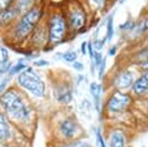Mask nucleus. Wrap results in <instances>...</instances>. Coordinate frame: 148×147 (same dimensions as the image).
<instances>
[{"label":"nucleus","instance_id":"obj_1","mask_svg":"<svg viewBox=\"0 0 148 147\" xmlns=\"http://www.w3.org/2000/svg\"><path fill=\"white\" fill-rule=\"evenodd\" d=\"M0 110L27 138L32 137L37 124L38 109L29 96L13 82L0 96Z\"/></svg>","mask_w":148,"mask_h":147},{"label":"nucleus","instance_id":"obj_2","mask_svg":"<svg viewBox=\"0 0 148 147\" xmlns=\"http://www.w3.org/2000/svg\"><path fill=\"white\" fill-rule=\"evenodd\" d=\"M46 8L47 6L44 1L21 14L15 23L7 31L1 34L5 42L13 47H23L34 29L45 19Z\"/></svg>","mask_w":148,"mask_h":147},{"label":"nucleus","instance_id":"obj_3","mask_svg":"<svg viewBox=\"0 0 148 147\" xmlns=\"http://www.w3.org/2000/svg\"><path fill=\"white\" fill-rule=\"evenodd\" d=\"M51 122V133L57 145L81 139L86 135L84 128L72 111L62 110L56 113V117Z\"/></svg>","mask_w":148,"mask_h":147},{"label":"nucleus","instance_id":"obj_4","mask_svg":"<svg viewBox=\"0 0 148 147\" xmlns=\"http://www.w3.org/2000/svg\"><path fill=\"white\" fill-rule=\"evenodd\" d=\"M45 25L47 31V46L46 50H51L66 41L71 37L69 29L67 25V21L61 8L59 6H47L46 14H45Z\"/></svg>","mask_w":148,"mask_h":147},{"label":"nucleus","instance_id":"obj_5","mask_svg":"<svg viewBox=\"0 0 148 147\" xmlns=\"http://www.w3.org/2000/svg\"><path fill=\"white\" fill-rule=\"evenodd\" d=\"M13 83L25 95H28L34 103L35 101H43L47 97L46 81L43 75L31 65L28 66L18 75H16Z\"/></svg>","mask_w":148,"mask_h":147},{"label":"nucleus","instance_id":"obj_6","mask_svg":"<svg viewBox=\"0 0 148 147\" xmlns=\"http://www.w3.org/2000/svg\"><path fill=\"white\" fill-rule=\"evenodd\" d=\"M61 8L64 10L71 36L83 32L90 22V12L81 0H66Z\"/></svg>","mask_w":148,"mask_h":147},{"label":"nucleus","instance_id":"obj_7","mask_svg":"<svg viewBox=\"0 0 148 147\" xmlns=\"http://www.w3.org/2000/svg\"><path fill=\"white\" fill-rule=\"evenodd\" d=\"M134 97L128 91L112 90L103 104V112L109 116H118L126 112L133 104Z\"/></svg>","mask_w":148,"mask_h":147},{"label":"nucleus","instance_id":"obj_8","mask_svg":"<svg viewBox=\"0 0 148 147\" xmlns=\"http://www.w3.org/2000/svg\"><path fill=\"white\" fill-rule=\"evenodd\" d=\"M27 138L17 127H15L7 116L0 110V145H17L23 146L28 141Z\"/></svg>","mask_w":148,"mask_h":147},{"label":"nucleus","instance_id":"obj_9","mask_svg":"<svg viewBox=\"0 0 148 147\" xmlns=\"http://www.w3.org/2000/svg\"><path fill=\"white\" fill-rule=\"evenodd\" d=\"M46 46H47V31H46L45 21L43 20L34 29V31L29 36V38L23 47H25V50L29 52L37 53L42 50H46Z\"/></svg>","mask_w":148,"mask_h":147},{"label":"nucleus","instance_id":"obj_10","mask_svg":"<svg viewBox=\"0 0 148 147\" xmlns=\"http://www.w3.org/2000/svg\"><path fill=\"white\" fill-rule=\"evenodd\" d=\"M135 78L136 75L133 69H131L130 67H123L119 68L116 73H113L110 80V84L114 90L127 91L131 89Z\"/></svg>","mask_w":148,"mask_h":147},{"label":"nucleus","instance_id":"obj_11","mask_svg":"<svg viewBox=\"0 0 148 147\" xmlns=\"http://www.w3.org/2000/svg\"><path fill=\"white\" fill-rule=\"evenodd\" d=\"M53 95L56 102L61 106H68L73 102V84L69 80L57 81L53 84Z\"/></svg>","mask_w":148,"mask_h":147},{"label":"nucleus","instance_id":"obj_12","mask_svg":"<svg viewBox=\"0 0 148 147\" xmlns=\"http://www.w3.org/2000/svg\"><path fill=\"white\" fill-rule=\"evenodd\" d=\"M106 147H128V135L125 128L113 126L108 130Z\"/></svg>","mask_w":148,"mask_h":147},{"label":"nucleus","instance_id":"obj_13","mask_svg":"<svg viewBox=\"0 0 148 147\" xmlns=\"http://www.w3.org/2000/svg\"><path fill=\"white\" fill-rule=\"evenodd\" d=\"M20 15L21 14L13 5L1 9L0 10V32L3 34L5 31H7L20 17Z\"/></svg>","mask_w":148,"mask_h":147},{"label":"nucleus","instance_id":"obj_14","mask_svg":"<svg viewBox=\"0 0 148 147\" xmlns=\"http://www.w3.org/2000/svg\"><path fill=\"white\" fill-rule=\"evenodd\" d=\"M131 94L133 97H142L148 93V71H140L139 75H136L132 87Z\"/></svg>","mask_w":148,"mask_h":147},{"label":"nucleus","instance_id":"obj_15","mask_svg":"<svg viewBox=\"0 0 148 147\" xmlns=\"http://www.w3.org/2000/svg\"><path fill=\"white\" fill-rule=\"evenodd\" d=\"M89 94L92 98V106L96 110L97 115L101 117L103 113V101H102V94H103V87L99 81H92L89 84Z\"/></svg>","mask_w":148,"mask_h":147},{"label":"nucleus","instance_id":"obj_16","mask_svg":"<svg viewBox=\"0 0 148 147\" xmlns=\"http://www.w3.org/2000/svg\"><path fill=\"white\" fill-rule=\"evenodd\" d=\"M30 64V60L29 59H27L25 57H22V58H18L15 63H13V65H12V67L9 68V71L7 72V76H9L10 79H13V78H15L16 75H18L21 72H23L28 66H30L29 65Z\"/></svg>","mask_w":148,"mask_h":147},{"label":"nucleus","instance_id":"obj_17","mask_svg":"<svg viewBox=\"0 0 148 147\" xmlns=\"http://www.w3.org/2000/svg\"><path fill=\"white\" fill-rule=\"evenodd\" d=\"M44 1L45 0H13V6L18 10L20 14H23L24 12L31 9L32 7Z\"/></svg>","mask_w":148,"mask_h":147},{"label":"nucleus","instance_id":"obj_18","mask_svg":"<svg viewBox=\"0 0 148 147\" xmlns=\"http://www.w3.org/2000/svg\"><path fill=\"white\" fill-rule=\"evenodd\" d=\"M110 0H86V7L89 12H102L106 8Z\"/></svg>","mask_w":148,"mask_h":147},{"label":"nucleus","instance_id":"obj_19","mask_svg":"<svg viewBox=\"0 0 148 147\" xmlns=\"http://www.w3.org/2000/svg\"><path fill=\"white\" fill-rule=\"evenodd\" d=\"M135 36H143L148 34V17H142L138 22H135L134 28L132 30Z\"/></svg>","mask_w":148,"mask_h":147},{"label":"nucleus","instance_id":"obj_20","mask_svg":"<svg viewBox=\"0 0 148 147\" xmlns=\"http://www.w3.org/2000/svg\"><path fill=\"white\" fill-rule=\"evenodd\" d=\"M57 147H95L87 138H81L76 139L69 142H64V144H58Z\"/></svg>","mask_w":148,"mask_h":147},{"label":"nucleus","instance_id":"obj_21","mask_svg":"<svg viewBox=\"0 0 148 147\" xmlns=\"http://www.w3.org/2000/svg\"><path fill=\"white\" fill-rule=\"evenodd\" d=\"M114 36V21H113V14H111L106 20V32H105V41H112Z\"/></svg>","mask_w":148,"mask_h":147},{"label":"nucleus","instance_id":"obj_22","mask_svg":"<svg viewBox=\"0 0 148 147\" xmlns=\"http://www.w3.org/2000/svg\"><path fill=\"white\" fill-rule=\"evenodd\" d=\"M77 57L79 54L75 50H67L65 52H61V60L68 64H72L75 60H77Z\"/></svg>","mask_w":148,"mask_h":147},{"label":"nucleus","instance_id":"obj_23","mask_svg":"<svg viewBox=\"0 0 148 147\" xmlns=\"http://www.w3.org/2000/svg\"><path fill=\"white\" fill-rule=\"evenodd\" d=\"M95 140H96V147H106V139L103 134V131L99 127L95 128Z\"/></svg>","mask_w":148,"mask_h":147},{"label":"nucleus","instance_id":"obj_24","mask_svg":"<svg viewBox=\"0 0 148 147\" xmlns=\"http://www.w3.org/2000/svg\"><path fill=\"white\" fill-rule=\"evenodd\" d=\"M134 24H135V22H134V21H132V20H127V21H125L124 23H121V24L119 25V30H120V31L130 32V31H132V30H133Z\"/></svg>","mask_w":148,"mask_h":147},{"label":"nucleus","instance_id":"obj_25","mask_svg":"<svg viewBox=\"0 0 148 147\" xmlns=\"http://www.w3.org/2000/svg\"><path fill=\"white\" fill-rule=\"evenodd\" d=\"M31 66H34L35 68H42V67H46V66H49L50 65V61L49 60H46V59H43V58H37V59H34L32 61H31Z\"/></svg>","mask_w":148,"mask_h":147},{"label":"nucleus","instance_id":"obj_26","mask_svg":"<svg viewBox=\"0 0 148 147\" xmlns=\"http://www.w3.org/2000/svg\"><path fill=\"white\" fill-rule=\"evenodd\" d=\"M104 43H105V38H104V39L95 38V39L91 42V45H92V47H94L95 51L102 52V50H103V47H104Z\"/></svg>","mask_w":148,"mask_h":147},{"label":"nucleus","instance_id":"obj_27","mask_svg":"<svg viewBox=\"0 0 148 147\" xmlns=\"http://www.w3.org/2000/svg\"><path fill=\"white\" fill-rule=\"evenodd\" d=\"M12 83V79L9 78V76H3L2 79H0V96H1V94L7 89V87L9 86Z\"/></svg>","mask_w":148,"mask_h":147},{"label":"nucleus","instance_id":"obj_28","mask_svg":"<svg viewBox=\"0 0 148 147\" xmlns=\"http://www.w3.org/2000/svg\"><path fill=\"white\" fill-rule=\"evenodd\" d=\"M105 66H106V57H104L103 58V60H102V63H101V65L98 66V68L96 69L97 72H98V81H101L102 79H103V76H104V72H105Z\"/></svg>","mask_w":148,"mask_h":147},{"label":"nucleus","instance_id":"obj_29","mask_svg":"<svg viewBox=\"0 0 148 147\" xmlns=\"http://www.w3.org/2000/svg\"><path fill=\"white\" fill-rule=\"evenodd\" d=\"M71 65H72L73 69H75L76 72H82V71H83V68H84L83 63H81V61H79V60H75V61H74V63H72Z\"/></svg>","mask_w":148,"mask_h":147},{"label":"nucleus","instance_id":"obj_30","mask_svg":"<svg viewBox=\"0 0 148 147\" xmlns=\"http://www.w3.org/2000/svg\"><path fill=\"white\" fill-rule=\"evenodd\" d=\"M87 50H88V42L87 41H83L80 45V51H81V54L82 56H87Z\"/></svg>","mask_w":148,"mask_h":147},{"label":"nucleus","instance_id":"obj_31","mask_svg":"<svg viewBox=\"0 0 148 147\" xmlns=\"http://www.w3.org/2000/svg\"><path fill=\"white\" fill-rule=\"evenodd\" d=\"M12 5H13V0H0V10Z\"/></svg>","mask_w":148,"mask_h":147},{"label":"nucleus","instance_id":"obj_32","mask_svg":"<svg viewBox=\"0 0 148 147\" xmlns=\"http://www.w3.org/2000/svg\"><path fill=\"white\" fill-rule=\"evenodd\" d=\"M117 51H118V47H117L116 45H111L110 49L108 50V56H109V57H113V56H116Z\"/></svg>","mask_w":148,"mask_h":147},{"label":"nucleus","instance_id":"obj_33","mask_svg":"<svg viewBox=\"0 0 148 147\" xmlns=\"http://www.w3.org/2000/svg\"><path fill=\"white\" fill-rule=\"evenodd\" d=\"M3 76H6V72L3 71V68L0 67V79H2Z\"/></svg>","mask_w":148,"mask_h":147},{"label":"nucleus","instance_id":"obj_34","mask_svg":"<svg viewBox=\"0 0 148 147\" xmlns=\"http://www.w3.org/2000/svg\"><path fill=\"white\" fill-rule=\"evenodd\" d=\"M0 147H22V146H17V145H0Z\"/></svg>","mask_w":148,"mask_h":147},{"label":"nucleus","instance_id":"obj_35","mask_svg":"<svg viewBox=\"0 0 148 147\" xmlns=\"http://www.w3.org/2000/svg\"><path fill=\"white\" fill-rule=\"evenodd\" d=\"M146 46H148V43H147V45H146Z\"/></svg>","mask_w":148,"mask_h":147},{"label":"nucleus","instance_id":"obj_36","mask_svg":"<svg viewBox=\"0 0 148 147\" xmlns=\"http://www.w3.org/2000/svg\"><path fill=\"white\" fill-rule=\"evenodd\" d=\"M147 95H148V93H147Z\"/></svg>","mask_w":148,"mask_h":147}]
</instances>
